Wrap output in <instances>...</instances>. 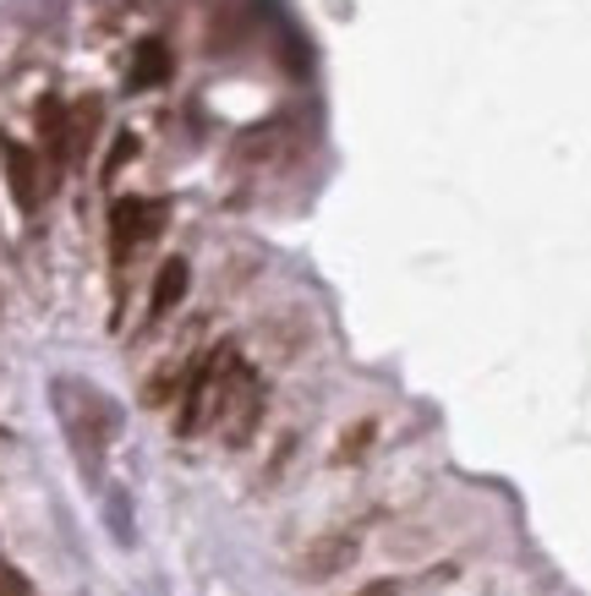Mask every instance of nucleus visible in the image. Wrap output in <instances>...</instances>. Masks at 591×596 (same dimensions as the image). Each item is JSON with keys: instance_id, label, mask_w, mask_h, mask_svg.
<instances>
[{"instance_id": "7", "label": "nucleus", "mask_w": 591, "mask_h": 596, "mask_svg": "<svg viewBox=\"0 0 591 596\" xmlns=\"http://www.w3.org/2000/svg\"><path fill=\"white\" fill-rule=\"evenodd\" d=\"M186 285H192V269H186V258H164L159 263V274H153V296H148V317L159 323V317H170L181 296H186Z\"/></svg>"}, {"instance_id": "4", "label": "nucleus", "mask_w": 591, "mask_h": 596, "mask_svg": "<svg viewBox=\"0 0 591 596\" xmlns=\"http://www.w3.org/2000/svg\"><path fill=\"white\" fill-rule=\"evenodd\" d=\"M6 186H11V203L22 208V214H39V203L50 197V170H44V159L33 149H22V143H11L6 149Z\"/></svg>"}, {"instance_id": "6", "label": "nucleus", "mask_w": 591, "mask_h": 596, "mask_svg": "<svg viewBox=\"0 0 591 596\" xmlns=\"http://www.w3.org/2000/svg\"><path fill=\"white\" fill-rule=\"evenodd\" d=\"M39 149H44L50 175H61L72 164V110L61 99H44L39 105Z\"/></svg>"}, {"instance_id": "1", "label": "nucleus", "mask_w": 591, "mask_h": 596, "mask_svg": "<svg viewBox=\"0 0 591 596\" xmlns=\"http://www.w3.org/2000/svg\"><path fill=\"white\" fill-rule=\"evenodd\" d=\"M236 378H241V356H236V345H219V350H208V356H203V361L186 372L175 433H181V438H192V433H203L208 422H219V411H225V400H230Z\"/></svg>"}, {"instance_id": "10", "label": "nucleus", "mask_w": 591, "mask_h": 596, "mask_svg": "<svg viewBox=\"0 0 591 596\" xmlns=\"http://www.w3.org/2000/svg\"><path fill=\"white\" fill-rule=\"evenodd\" d=\"M373 438V422H362V427H351V438H345V448H340V465H351L356 454H362V444Z\"/></svg>"}, {"instance_id": "9", "label": "nucleus", "mask_w": 591, "mask_h": 596, "mask_svg": "<svg viewBox=\"0 0 591 596\" xmlns=\"http://www.w3.org/2000/svg\"><path fill=\"white\" fill-rule=\"evenodd\" d=\"M94 138H99V99H83L72 110V159H83L94 149Z\"/></svg>"}, {"instance_id": "11", "label": "nucleus", "mask_w": 591, "mask_h": 596, "mask_svg": "<svg viewBox=\"0 0 591 596\" xmlns=\"http://www.w3.org/2000/svg\"><path fill=\"white\" fill-rule=\"evenodd\" d=\"M0 596H33L28 592V581H22L11 564H0Z\"/></svg>"}, {"instance_id": "5", "label": "nucleus", "mask_w": 591, "mask_h": 596, "mask_svg": "<svg viewBox=\"0 0 591 596\" xmlns=\"http://www.w3.org/2000/svg\"><path fill=\"white\" fill-rule=\"evenodd\" d=\"M258 411H264V383H258V372L241 367V378H236V389H230V400H225V411H219L225 438H230V444H247L252 427H258Z\"/></svg>"}, {"instance_id": "3", "label": "nucleus", "mask_w": 591, "mask_h": 596, "mask_svg": "<svg viewBox=\"0 0 591 596\" xmlns=\"http://www.w3.org/2000/svg\"><path fill=\"white\" fill-rule=\"evenodd\" d=\"M356 553H362V531H329V537L307 542L296 570H301V581H334L356 564Z\"/></svg>"}, {"instance_id": "12", "label": "nucleus", "mask_w": 591, "mask_h": 596, "mask_svg": "<svg viewBox=\"0 0 591 596\" xmlns=\"http://www.w3.org/2000/svg\"><path fill=\"white\" fill-rule=\"evenodd\" d=\"M351 596H400V581H367L362 592H351Z\"/></svg>"}, {"instance_id": "8", "label": "nucleus", "mask_w": 591, "mask_h": 596, "mask_svg": "<svg viewBox=\"0 0 591 596\" xmlns=\"http://www.w3.org/2000/svg\"><path fill=\"white\" fill-rule=\"evenodd\" d=\"M164 77H170V50H164L159 39H148V44H138L132 88H153V83H164Z\"/></svg>"}, {"instance_id": "2", "label": "nucleus", "mask_w": 591, "mask_h": 596, "mask_svg": "<svg viewBox=\"0 0 591 596\" xmlns=\"http://www.w3.org/2000/svg\"><path fill=\"white\" fill-rule=\"evenodd\" d=\"M164 230V203H153V197H121L116 208H110V247H116V258H127L132 247H143Z\"/></svg>"}]
</instances>
